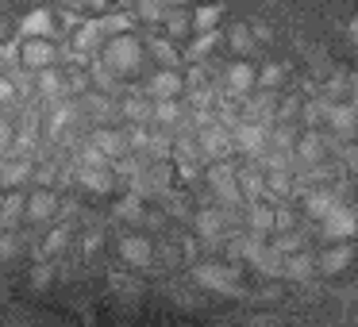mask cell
<instances>
[{
    "instance_id": "obj_35",
    "label": "cell",
    "mask_w": 358,
    "mask_h": 327,
    "mask_svg": "<svg viewBox=\"0 0 358 327\" xmlns=\"http://www.w3.org/2000/svg\"><path fill=\"white\" fill-rule=\"evenodd\" d=\"M250 27H255V39H258V43H270V39H273V27L266 24V20H255Z\"/></svg>"
},
{
    "instance_id": "obj_31",
    "label": "cell",
    "mask_w": 358,
    "mask_h": 327,
    "mask_svg": "<svg viewBox=\"0 0 358 327\" xmlns=\"http://www.w3.org/2000/svg\"><path fill=\"white\" fill-rule=\"evenodd\" d=\"M266 185L273 189V193H293V177H285V170H270V181Z\"/></svg>"
},
{
    "instance_id": "obj_26",
    "label": "cell",
    "mask_w": 358,
    "mask_h": 327,
    "mask_svg": "<svg viewBox=\"0 0 358 327\" xmlns=\"http://www.w3.org/2000/svg\"><path fill=\"white\" fill-rule=\"evenodd\" d=\"M247 219H250V227H255L258 235H266V231H270L273 224H278V216H273V212L266 208V204H255V208L247 212Z\"/></svg>"
},
{
    "instance_id": "obj_8",
    "label": "cell",
    "mask_w": 358,
    "mask_h": 327,
    "mask_svg": "<svg viewBox=\"0 0 358 327\" xmlns=\"http://www.w3.org/2000/svg\"><path fill=\"white\" fill-rule=\"evenodd\" d=\"M239 173L231 170V166H212V185H216V193L224 196L227 204H243L247 201V193H239Z\"/></svg>"
},
{
    "instance_id": "obj_18",
    "label": "cell",
    "mask_w": 358,
    "mask_h": 327,
    "mask_svg": "<svg viewBox=\"0 0 358 327\" xmlns=\"http://www.w3.org/2000/svg\"><path fill=\"white\" fill-rule=\"evenodd\" d=\"M93 143H96V147H101L108 158H124L127 150H131V143H127L120 131H96V135H93Z\"/></svg>"
},
{
    "instance_id": "obj_25",
    "label": "cell",
    "mask_w": 358,
    "mask_h": 327,
    "mask_svg": "<svg viewBox=\"0 0 358 327\" xmlns=\"http://www.w3.org/2000/svg\"><path fill=\"white\" fill-rule=\"evenodd\" d=\"M155 119L158 124H178L181 119V108H178V101H173V96H158V104H155Z\"/></svg>"
},
{
    "instance_id": "obj_37",
    "label": "cell",
    "mask_w": 358,
    "mask_h": 327,
    "mask_svg": "<svg viewBox=\"0 0 358 327\" xmlns=\"http://www.w3.org/2000/svg\"><path fill=\"white\" fill-rule=\"evenodd\" d=\"M31 281H35V285H47V281H50V266H39V270L31 273Z\"/></svg>"
},
{
    "instance_id": "obj_34",
    "label": "cell",
    "mask_w": 358,
    "mask_h": 327,
    "mask_svg": "<svg viewBox=\"0 0 358 327\" xmlns=\"http://www.w3.org/2000/svg\"><path fill=\"white\" fill-rule=\"evenodd\" d=\"M89 78L85 73H66V93H85Z\"/></svg>"
},
{
    "instance_id": "obj_40",
    "label": "cell",
    "mask_w": 358,
    "mask_h": 327,
    "mask_svg": "<svg viewBox=\"0 0 358 327\" xmlns=\"http://www.w3.org/2000/svg\"><path fill=\"white\" fill-rule=\"evenodd\" d=\"M0 4H4V0H0Z\"/></svg>"
},
{
    "instance_id": "obj_17",
    "label": "cell",
    "mask_w": 358,
    "mask_h": 327,
    "mask_svg": "<svg viewBox=\"0 0 358 327\" xmlns=\"http://www.w3.org/2000/svg\"><path fill=\"white\" fill-rule=\"evenodd\" d=\"M224 39V31L220 27H212V31H201V39H193V47L185 50V62H201V58H208L212 54V47Z\"/></svg>"
},
{
    "instance_id": "obj_21",
    "label": "cell",
    "mask_w": 358,
    "mask_h": 327,
    "mask_svg": "<svg viewBox=\"0 0 358 327\" xmlns=\"http://www.w3.org/2000/svg\"><path fill=\"white\" fill-rule=\"evenodd\" d=\"M150 54L158 58L162 66H178V50H173V35H150Z\"/></svg>"
},
{
    "instance_id": "obj_27",
    "label": "cell",
    "mask_w": 358,
    "mask_h": 327,
    "mask_svg": "<svg viewBox=\"0 0 358 327\" xmlns=\"http://www.w3.org/2000/svg\"><path fill=\"white\" fill-rule=\"evenodd\" d=\"M20 216H27V196L24 193H12V196H4V219H20Z\"/></svg>"
},
{
    "instance_id": "obj_39",
    "label": "cell",
    "mask_w": 358,
    "mask_h": 327,
    "mask_svg": "<svg viewBox=\"0 0 358 327\" xmlns=\"http://www.w3.org/2000/svg\"><path fill=\"white\" fill-rule=\"evenodd\" d=\"M4 35H8V24H4V16H0V39H4Z\"/></svg>"
},
{
    "instance_id": "obj_22",
    "label": "cell",
    "mask_w": 358,
    "mask_h": 327,
    "mask_svg": "<svg viewBox=\"0 0 358 327\" xmlns=\"http://www.w3.org/2000/svg\"><path fill=\"white\" fill-rule=\"evenodd\" d=\"M220 16H224V8H220V0H212V4H201V8L193 12L196 31H212V27H220Z\"/></svg>"
},
{
    "instance_id": "obj_4",
    "label": "cell",
    "mask_w": 358,
    "mask_h": 327,
    "mask_svg": "<svg viewBox=\"0 0 358 327\" xmlns=\"http://www.w3.org/2000/svg\"><path fill=\"white\" fill-rule=\"evenodd\" d=\"M55 58H58L55 43H50L47 35H35V39H27L24 54H20V66H24V70H47Z\"/></svg>"
},
{
    "instance_id": "obj_15",
    "label": "cell",
    "mask_w": 358,
    "mask_h": 327,
    "mask_svg": "<svg viewBox=\"0 0 358 327\" xmlns=\"http://www.w3.org/2000/svg\"><path fill=\"white\" fill-rule=\"evenodd\" d=\"M227 43H231V47H235V54H239V58H250V54H255V27H250V24H235L231 27V31H227Z\"/></svg>"
},
{
    "instance_id": "obj_11",
    "label": "cell",
    "mask_w": 358,
    "mask_h": 327,
    "mask_svg": "<svg viewBox=\"0 0 358 327\" xmlns=\"http://www.w3.org/2000/svg\"><path fill=\"white\" fill-rule=\"evenodd\" d=\"M255 81H258V70L247 62V58H243V62H231V66H227V89H235V93H247Z\"/></svg>"
},
{
    "instance_id": "obj_20",
    "label": "cell",
    "mask_w": 358,
    "mask_h": 327,
    "mask_svg": "<svg viewBox=\"0 0 358 327\" xmlns=\"http://www.w3.org/2000/svg\"><path fill=\"white\" fill-rule=\"evenodd\" d=\"M296 158H301V162H308V166H316L320 158H324V143H320L316 131H304L301 135V143H296Z\"/></svg>"
},
{
    "instance_id": "obj_19",
    "label": "cell",
    "mask_w": 358,
    "mask_h": 327,
    "mask_svg": "<svg viewBox=\"0 0 358 327\" xmlns=\"http://www.w3.org/2000/svg\"><path fill=\"white\" fill-rule=\"evenodd\" d=\"M162 27H166V35H173V39H185L189 31H196V24H193V16L189 12H181V8H173V12H166V20H162Z\"/></svg>"
},
{
    "instance_id": "obj_38",
    "label": "cell",
    "mask_w": 358,
    "mask_h": 327,
    "mask_svg": "<svg viewBox=\"0 0 358 327\" xmlns=\"http://www.w3.org/2000/svg\"><path fill=\"white\" fill-rule=\"evenodd\" d=\"M189 0H166V8H185Z\"/></svg>"
},
{
    "instance_id": "obj_2",
    "label": "cell",
    "mask_w": 358,
    "mask_h": 327,
    "mask_svg": "<svg viewBox=\"0 0 358 327\" xmlns=\"http://www.w3.org/2000/svg\"><path fill=\"white\" fill-rule=\"evenodd\" d=\"M243 273V266L235 262H196V281H204L216 293H235V277Z\"/></svg>"
},
{
    "instance_id": "obj_29",
    "label": "cell",
    "mask_w": 358,
    "mask_h": 327,
    "mask_svg": "<svg viewBox=\"0 0 358 327\" xmlns=\"http://www.w3.org/2000/svg\"><path fill=\"white\" fill-rule=\"evenodd\" d=\"M281 78H285V70H281L278 62H270V66H262V73H258V85H262V89H278Z\"/></svg>"
},
{
    "instance_id": "obj_16",
    "label": "cell",
    "mask_w": 358,
    "mask_h": 327,
    "mask_svg": "<svg viewBox=\"0 0 358 327\" xmlns=\"http://www.w3.org/2000/svg\"><path fill=\"white\" fill-rule=\"evenodd\" d=\"M120 254H124L127 262H135V266H150V254H155V250H150V242L143 239V235H135V239L120 242Z\"/></svg>"
},
{
    "instance_id": "obj_33",
    "label": "cell",
    "mask_w": 358,
    "mask_h": 327,
    "mask_svg": "<svg viewBox=\"0 0 358 327\" xmlns=\"http://www.w3.org/2000/svg\"><path fill=\"white\" fill-rule=\"evenodd\" d=\"M66 227H58V231H50V239H47V247H43V254H58V250L66 247Z\"/></svg>"
},
{
    "instance_id": "obj_30",
    "label": "cell",
    "mask_w": 358,
    "mask_h": 327,
    "mask_svg": "<svg viewBox=\"0 0 358 327\" xmlns=\"http://www.w3.org/2000/svg\"><path fill=\"white\" fill-rule=\"evenodd\" d=\"M27 170H31V166H27V162H24V158H20V162H16V166H8V170L0 173V181H4V185H20V181H24V177H27Z\"/></svg>"
},
{
    "instance_id": "obj_7",
    "label": "cell",
    "mask_w": 358,
    "mask_h": 327,
    "mask_svg": "<svg viewBox=\"0 0 358 327\" xmlns=\"http://www.w3.org/2000/svg\"><path fill=\"white\" fill-rule=\"evenodd\" d=\"M58 27H62V24H58V16L50 8H31L24 20H20V35H24V39H35V35H47V39H50Z\"/></svg>"
},
{
    "instance_id": "obj_9",
    "label": "cell",
    "mask_w": 358,
    "mask_h": 327,
    "mask_svg": "<svg viewBox=\"0 0 358 327\" xmlns=\"http://www.w3.org/2000/svg\"><path fill=\"white\" fill-rule=\"evenodd\" d=\"M58 212V196L55 189H35L27 196V219H50Z\"/></svg>"
},
{
    "instance_id": "obj_24",
    "label": "cell",
    "mask_w": 358,
    "mask_h": 327,
    "mask_svg": "<svg viewBox=\"0 0 358 327\" xmlns=\"http://www.w3.org/2000/svg\"><path fill=\"white\" fill-rule=\"evenodd\" d=\"M131 20H135L131 12H112V16L101 20V27H104V35H124V31H131V27H135Z\"/></svg>"
},
{
    "instance_id": "obj_3",
    "label": "cell",
    "mask_w": 358,
    "mask_h": 327,
    "mask_svg": "<svg viewBox=\"0 0 358 327\" xmlns=\"http://www.w3.org/2000/svg\"><path fill=\"white\" fill-rule=\"evenodd\" d=\"M320 224H324V235H327V239H335V242H339V239H347V235H355V231H358V216H355V212H350L343 201L335 204V208L327 212V216L320 219Z\"/></svg>"
},
{
    "instance_id": "obj_28",
    "label": "cell",
    "mask_w": 358,
    "mask_h": 327,
    "mask_svg": "<svg viewBox=\"0 0 358 327\" xmlns=\"http://www.w3.org/2000/svg\"><path fill=\"white\" fill-rule=\"evenodd\" d=\"M124 116L135 119V124H147V119L155 116V108H150L147 101H127V104H124Z\"/></svg>"
},
{
    "instance_id": "obj_12",
    "label": "cell",
    "mask_w": 358,
    "mask_h": 327,
    "mask_svg": "<svg viewBox=\"0 0 358 327\" xmlns=\"http://www.w3.org/2000/svg\"><path fill=\"white\" fill-rule=\"evenodd\" d=\"M316 270H320V262L312 254H301V250H296V254L285 258V277L289 281H308Z\"/></svg>"
},
{
    "instance_id": "obj_14",
    "label": "cell",
    "mask_w": 358,
    "mask_h": 327,
    "mask_svg": "<svg viewBox=\"0 0 358 327\" xmlns=\"http://www.w3.org/2000/svg\"><path fill=\"white\" fill-rule=\"evenodd\" d=\"M316 262H320V273H339V270H347V266L355 262V250H350V247H335V250H324Z\"/></svg>"
},
{
    "instance_id": "obj_6",
    "label": "cell",
    "mask_w": 358,
    "mask_h": 327,
    "mask_svg": "<svg viewBox=\"0 0 358 327\" xmlns=\"http://www.w3.org/2000/svg\"><path fill=\"white\" fill-rule=\"evenodd\" d=\"M239 147L235 143V131H227V124L224 127H204L201 131V154H208V158H224V154H231V150Z\"/></svg>"
},
{
    "instance_id": "obj_36",
    "label": "cell",
    "mask_w": 358,
    "mask_h": 327,
    "mask_svg": "<svg viewBox=\"0 0 358 327\" xmlns=\"http://www.w3.org/2000/svg\"><path fill=\"white\" fill-rule=\"evenodd\" d=\"M12 96H16V85H12V81H4V78H0V108H4V104H8Z\"/></svg>"
},
{
    "instance_id": "obj_23",
    "label": "cell",
    "mask_w": 358,
    "mask_h": 327,
    "mask_svg": "<svg viewBox=\"0 0 358 327\" xmlns=\"http://www.w3.org/2000/svg\"><path fill=\"white\" fill-rule=\"evenodd\" d=\"M62 81H66L62 73H58V70H50V66H47V70H39V93L55 101V96H58V93H62V89H66Z\"/></svg>"
},
{
    "instance_id": "obj_32",
    "label": "cell",
    "mask_w": 358,
    "mask_h": 327,
    "mask_svg": "<svg viewBox=\"0 0 358 327\" xmlns=\"http://www.w3.org/2000/svg\"><path fill=\"white\" fill-rule=\"evenodd\" d=\"M120 216H127V219H139L143 216V204H139V196H127V201H120Z\"/></svg>"
},
{
    "instance_id": "obj_5",
    "label": "cell",
    "mask_w": 358,
    "mask_h": 327,
    "mask_svg": "<svg viewBox=\"0 0 358 327\" xmlns=\"http://www.w3.org/2000/svg\"><path fill=\"white\" fill-rule=\"evenodd\" d=\"M231 131H235V143H239L247 154H266V139H270V127H266V124H255V119H239Z\"/></svg>"
},
{
    "instance_id": "obj_1",
    "label": "cell",
    "mask_w": 358,
    "mask_h": 327,
    "mask_svg": "<svg viewBox=\"0 0 358 327\" xmlns=\"http://www.w3.org/2000/svg\"><path fill=\"white\" fill-rule=\"evenodd\" d=\"M96 58H101L116 78H124V73H131L135 66H139V43H135L131 31L108 35V47H101V54H96Z\"/></svg>"
},
{
    "instance_id": "obj_13",
    "label": "cell",
    "mask_w": 358,
    "mask_h": 327,
    "mask_svg": "<svg viewBox=\"0 0 358 327\" xmlns=\"http://www.w3.org/2000/svg\"><path fill=\"white\" fill-rule=\"evenodd\" d=\"M150 93H155V96H178V93H181L178 70H173V66H162V70L150 78Z\"/></svg>"
},
{
    "instance_id": "obj_10",
    "label": "cell",
    "mask_w": 358,
    "mask_h": 327,
    "mask_svg": "<svg viewBox=\"0 0 358 327\" xmlns=\"http://www.w3.org/2000/svg\"><path fill=\"white\" fill-rule=\"evenodd\" d=\"M339 204V196H335V189H312L308 196H304V212H308L312 219H324L327 212Z\"/></svg>"
}]
</instances>
